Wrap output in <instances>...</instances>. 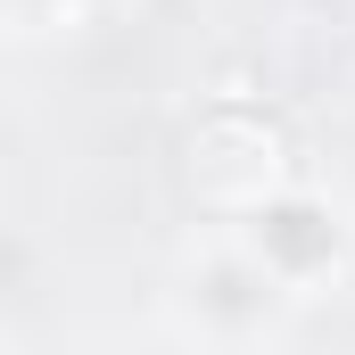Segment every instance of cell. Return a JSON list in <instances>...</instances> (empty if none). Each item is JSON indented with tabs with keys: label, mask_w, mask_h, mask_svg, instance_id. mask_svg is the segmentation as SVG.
Returning a JSON list of instances; mask_svg holds the SVG:
<instances>
[{
	"label": "cell",
	"mask_w": 355,
	"mask_h": 355,
	"mask_svg": "<svg viewBox=\"0 0 355 355\" xmlns=\"http://www.w3.org/2000/svg\"><path fill=\"white\" fill-rule=\"evenodd\" d=\"M190 157H198V174L215 182V190H232V182H248V190H265L281 166H289V132L272 124L265 107H240V99H223L198 132H190Z\"/></svg>",
	"instance_id": "cell-1"
},
{
	"label": "cell",
	"mask_w": 355,
	"mask_h": 355,
	"mask_svg": "<svg viewBox=\"0 0 355 355\" xmlns=\"http://www.w3.org/2000/svg\"><path fill=\"white\" fill-rule=\"evenodd\" d=\"M248 240H257V265L281 272V281H306V272H322L339 257V223L314 198H265L248 215Z\"/></svg>",
	"instance_id": "cell-2"
}]
</instances>
